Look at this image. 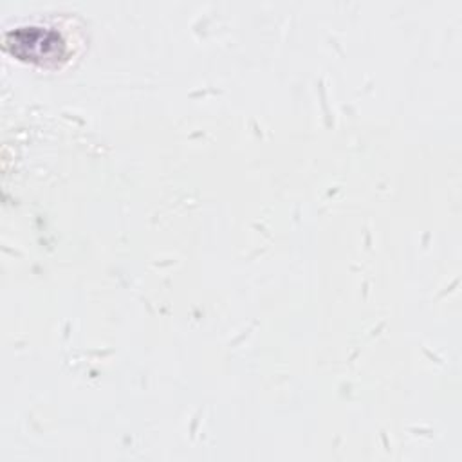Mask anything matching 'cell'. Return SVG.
Returning a JSON list of instances; mask_svg holds the SVG:
<instances>
[{
    "mask_svg": "<svg viewBox=\"0 0 462 462\" xmlns=\"http://www.w3.org/2000/svg\"><path fill=\"white\" fill-rule=\"evenodd\" d=\"M7 45H11L13 52L20 58H31L38 61L56 60L63 51L60 34L38 27H25L11 32L7 36Z\"/></svg>",
    "mask_w": 462,
    "mask_h": 462,
    "instance_id": "1",
    "label": "cell"
}]
</instances>
